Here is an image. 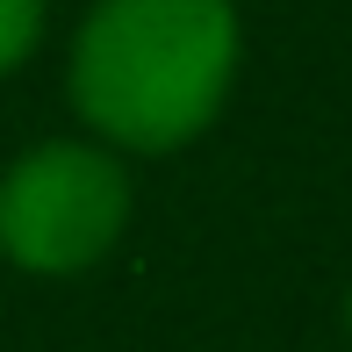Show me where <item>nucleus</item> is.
<instances>
[{"mask_svg":"<svg viewBox=\"0 0 352 352\" xmlns=\"http://www.w3.org/2000/svg\"><path fill=\"white\" fill-rule=\"evenodd\" d=\"M237 58L230 0H94L72 36V108L108 151H180L223 116Z\"/></svg>","mask_w":352,"mask_h":352,"instance_id":"1","label":"nucleus"},{"mask_svg":"<svg viewBox=\"0 0 352 352\" xmlns=\"http://www.w3.org/2000/svg\"><path fill=\"white\" fill-rule=\"evenodd\" d=\"M130 230V166L101 137H51L0 173V252L43 280L87 274Z\"/></svg>","mask_w":352,"mask_h":352,"instance_id":"2","label":"nucleus"},{"mask_svg":"<svg viewBox=\"0 0 352 352\" xmlns=\"http://www.w3.org/2000/svg\"><path fill=\"white\" fill-rule=\"evenodd\" d=\"M43 22H51V0H0V79L36 58Z\"/></svg>","mask_w":352,"mask_h":352,"instance_id":"3","label":"nucleus"},{"mask_svg":"<svg viewBox=\"0 0 352 352\" xmlns=\"http://www.w3.org/2000/svg\"><path fill=\"white\" fill-rule=\"evenodd\" d=\"M345 331H352V295H345Z\"/></svg>","mask_w":352,"mask_h":352,"instance_id":"4","label":"nucleus"}]
</instances>
